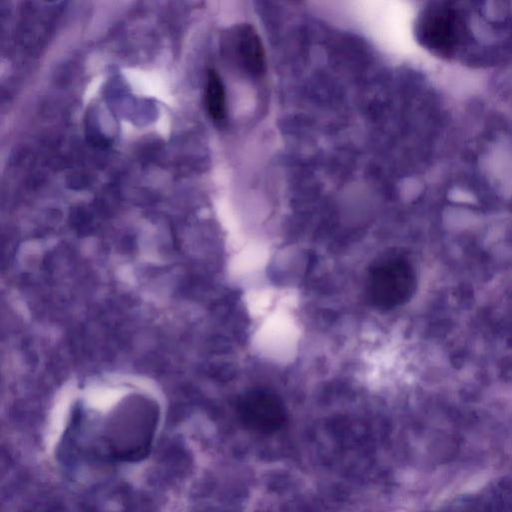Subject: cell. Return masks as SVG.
Returning <instances> with one entry per match:
<instances>
[{"mask_svg":"<svg viewBox=\"0 0 512 512\" xmlns=\"http://www.w3.org/2000/svg\"><path fill=\"white\" fill-rule=\"evenodd\" d=\"M466 16L467 9L457 3L431 2L417 16L416 39L435 55L456 57L474 36Z\"/></svg>","mask_w":512,"mask_h":512,"instance_id":"6da1fadb","label":"cell"},{"mask_svg":"<svg viewBox=\"0 0 512 512\" xmlns=\"http://www.w3.org/2000/svg\"><path fill=\"white\" fill-rule=\"evenodd\" d=\"M205 104L210 118L221 123L226 116L225 88L217 71H208L205 87Z\"/></svg>","mask_w":512,"mask_h":512,"instance_id":"5b68a950","label":"cell"},{"mask_svg":"<svg viewBox=\"0 0 512 512\" xmlns=\"http://www.w3.org/2000/svg\"><path fill=\"white\" fill-rule=\"evenodd\" d=\"M224 51L245 75L259 79L266 73V55L260 36L250 24L234 26L224 38Z\"/></svg>","mask_w":512,"mask_h":512,"instance_id":"7a4b0ae2","label":"cell"},{"mask_svg":"<svg viewBox=\"0 0 512 512\" xmlns=\"http://www.w3.org/2000/svg\"><path fill=\"white\" fill-rule=\"evenodd\" d=\"M238 415L245 427L258 433H273L285 423L281 400L264 390H251L238 402Z\"/></svg>","mask_w":512,"mask_h":512,"instance_id":"3957f363","label":"cell"},{"mask_svg":"<svg viewBox=\"0 0 512 512\" xmlns=\"http://www.w3.org/2000/svg\"><path fill=\"white\" fill-rule=\"evenodd\" d=\"M411 284L408 268L399 262L383 263L374 268L368 280V294L380 308H391L407 296Z\"/></svg>","mask_w":512,"mask_h":512,"instance_id":"277c9868","label":"cell"}]
</instances>
